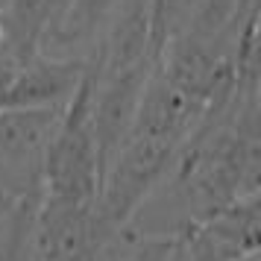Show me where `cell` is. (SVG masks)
Instances as JSON below:
<instances>
[{"mask_svg": "<svg viewBox=\"0 0 261 261\" xmlns=\"http://www.w3.org/2000/svg\"><path fill=\"white\" fill-rule=\"evenodd\" d=\"M94 71L85 62L80 85L62 106L59 123L41 155V197L71 205H91L100 191L97 144L91 126Z\"/></svg>", "mask_w": 261, "mask_h": 261, "instance_id": "6da1fadb", "label": "cell"}, {"mask_svg": "<svg viewBox=\"0 0 261 261\" xmlns=\"http://www.w3.org/2000/svg\"><path fill=\"white\" fill-rule=\"evenodd\" d=\"M258 194L170 232L167 261H244L258 255Z\"/></svg>", "mask_w": 261, "mask_h": 261, "instance_id": "7a4b0ae2", "label": "cell"}, {"mask_svg": "<svg viewBox=\"0 0 261 261\" xmlns=\"http://www.w3.org/2000/svg\"><path fill=\"white\" fill-rule=\"evenodd\" d=\"M85 71V59H62L38 53L18 65L6 94V109H62Z\"/></svg>", "mask_w": 261, "mask_h": 261, "instance_id": "3957f363", "label": "cell"}, {"mask_svg": "<svg viewBox=\"0 0 261 261\" xmlns=\"http://www.w3.org/2000/svg\"><path fill=\"white\" fill-rule=\"evenodd\" d=\"M41 200V179L15 194L0 220V261H36V212Z\"/></svg>", "mask_w": 261, "mask_h": 261, "instance_id": "277c9868", "label": "cell"}, {"mask_svg": "<svg viewBox=\"0 0 261 261\" xmlns=\"http://www.w3.org/2000/svg\"><path fill=\"white\" fill-rule=\"evenodd\" d=\"M170 258V235H144L138 249L123 261H167Z\"/></svg>", "mask_w": 261, "mask_h": 261, "instance_id": "5b68a950", "label": "cell"}, {"mask_svg": "<svg viewBox=\"0 0 261 261\" xmlns=\"http://www.w3.org/2000/svg\"><path fill=\"white\" fill-rule=\"evenodd\" d=\"M15 68H18V65L0 62V109H6V94H9V85H12Z\"/></svg>", "mask_w": 261, "mask_h": 261, "instance_id": "8992f818", "label": "cell"}, {"mask_svg": "<svg viewBox=\"0 0 261 261\" xmlns=\"http://www.w3.org/2000/svg\"><path fill=\"white\" fill-rule=\"evenodd\" d=\"M12 200H15V194L12 191H6V188H0V217L9 212V205H12Z\"/></svg>", "mask_w": 261, "mask_h": 261, "instance_id": "52a82bcc", "label": "cell"}, {"mask_svg": "<svg viewBox=\"0 0 261 261\" xmlns=\"http://www.w3.org/2000/svg\"><path fill=\"white\" fill-rule=\"evenodd\" d=\"M0 6H3V0H0Z\"/></svg>", "mask_w": 261, "mask_h": 261, "instance_id": "ba28073f", "label": "cell"}, {"mask_svg": "<svg viewBox=\"0 0 261 261\" xmlns=\"http://www.w3.org/2000/svg\"><path fill=\"white\" fill-rule=\"evenodd\" d=\"M0 220H3V217H0Z\"/></svg>", "mask_w": 261, "mask_h": 261, "instance_id": "9c48e42d", "label": "cell"}]
</instances>
